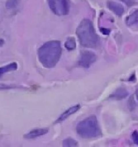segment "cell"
<instances>
[{"mask_svg":"<svg viewBox=\"0 0 138 147\" xmlns=\"http://www.w3.org/2000/svg\"><path fill=\"white\" fill-rule=\"evenodd\" d=\"M21 0H7L6 7L9 9H13L18 6Z\"/></svg>","mask_w":138,"mask_h":147,"instance_id":"5bb4252c","label":"cell"},{"mask_svg":"<svg viewBox=\"0 0 138 147\" xmlns=\"http://www.w3.org/2000/svg\"><path fill=\"white\" fill-rule=\"evenodd\" d=\"M76 35L83 47L93 48L99 43V36L95 32L92 22L89 19H84L79 23L76 29Z\"/></svg>","mask_w":138,"mask_h":147,"instance_id":"7a4b0ae2","label":"cell"},{"mask_svg":"<svg viewBox=\"0 0 138 147\" xmlns=\"http://www.w3.org/2000/svg\"><path fill=\"white\" fill-rule=\"evenodd\" d=\"M136 96H137V98L138 99V88L137 89V91H136Z\"/></svg>","mask_w":138,"mask_h":147,"instance_id":"d6986e66","label":"cell"},{"mask_svg":"<svg viewBox=\"0 0 138 147\" xmlns=\"http://www.w3.org/2000/svg\"><path fill=\"white\" fill-rule=\"evenodd\" d=\"M61 56V47L59 40H50L40 47L38 59L45 68H53Z\"/></svg>","mask_w":138,"mask_h":147,"instance_id":"6da1fadb","label":"cell"},{"mask_svg":"<svg viewBox=\"0 0 138 147\" xmlns=\"http://www.w3.org/2000/svg\"><path fill=\"white\" fill-rule=\"evenodd\" d=\"M47 132H48L47 129H35V130L30 131L28 133L24 136V137L26 139H35L39 136L46 135Z\"/></svg>","mask_w":138,"mask_h":147,"instance_id":"ba28073f","label":"cell"},{"mask_svg":"<svg viewBox=\"0 0 138 147\" xmlns=\"http://www.w3.org/2000/svg\"><path fill=\"white\" fill-rule=\"evenodd\" d=\"M79 108H80V105H79V104H76V105H74V106H73V107H70L68 110L65 111L60 116L59 118H58V119L56 120V121H55V123H60V122H62V121H64L65 120H66V119H67L69 117H70L72 114H74L76 112H78V110H79Z\"/></svg>","mask_w":138,"mask_h":147,"instance_id":"8992f818","label":"cell"},{"mask_svg":"<svg viewBox=\"0 0 138 147\" xmlns=\"http://www.w3.org/2000/svg\"><path fill=\"white\" fill-rule=\"evenodd\" d=\"M128 95L127 90L124 88H120L118 90H116L113 94L110 96V98H112L113 99H123Z\"/></svg>","mask_w":138,"mask_h":147,"instance_id":"30bf717a","label":"cell"},{"mask_svg":"<svg viewBox=\"0 0 138 147\" xmlns=\"http://www.w3.org/2000/svg\"><path fill=\"white\" fill-rule=\"evenodd\" d=\"M121 1L123 2L127 7H132L136 3L135 0H121Z\"/></svg>","mask_w":138,"mask_h":147,"instance_id":"2e32d148","label":"cell"},{"mask_svg":"<svg viewBox=\"0 0 138 147\" xmlns=\"http://www.w3.org/2000/svg\"><path fill=\"white\" fill-rule=\"evenodd\" d=\"M62 146L64 147H73L77 146H78V142L75 140H74L72 138H67L66 140H63L62 142Z\"/></svg>","mask_w":138,"mask_h":147,"instance_id":"4fadbf2b","label":"cell"},{"mask_svg":"<svg viewBox=\"0 0 138 147\" xmlns=\"http://www.w3.org/2000/svg\"><path fill=\"white\" fill-rule=\"evenodd\" d=\"M48 4L55 15L64 16L69 12V0H48Z\"/></svg>","mask_w":138,"mask_h":147,"instance_id":"277c9868","label":"cell"},{"mask_svg":"<svg viewBox=\"0 0 138 147\" xmlns=\"http://www.w3.org/2000/svg\"><path fill=\"white\" fill-rule=\"evenodd\" d=\"M107 6L112 11V13H114L116 15H118L119 17L122 16L123 14V13H124V8H123V7L121 4L116 3V2L108 1L107 2Z\"/></svg>","mask_w":138,"mask_h":147,"instance_id":"52a82bcc","label":"cell"},{"mask_svg":"<svg viewBox=\"0 0 138 147\" xmlns=\"http://www.w3.org/2000/svg\"><path fill=\"white\" fill-rule=\"evenodd\" d=\"M76 131L79 136L85 139L95 138L101 135V130L95 116L81 121L76 127Z\"/></svg>","mask_w":138,"mask_h":147,"instance_id":"3957f363","label":"cell"},{"mask_svg":"<svg viewBox=\"0 0 138 147\" xmlns=\"http://www.w3.org/2000/svg\"><path fill=\"white\" fill-rule=\"evenodd\" d=\"M126 23L127 26H134L138 24V9L134 11L132 14H130L127 17Z\"/></svg>","mask_w":138,"mask_h":147,"instance_id":"8fae6325","label":"cell"},{"mask_svg":"<svg viewBox=\"0 0 138 147\" xmlns=\"http://www.w3.org/2000/svg\"><path fill=\"white\" fill-rule=\"evenodd\" d=\"M101 32L103 34H105V35H108L109 32H110V30H108V29H104V28H101Z\"/></svg>","mask_w":138,"mask_h":147,"instance_id":"e0dca14e","label":"cell"},{"mask_svg":"<svg viewBox=\"0 0 138 147\" xmlns=\"http://www.w3.org/2000/svg\"><path fill=\"white\" fill-rule=\"evenodd\" d=\"M132 140L134 142V144H136L138 146V131H134L133 133L132 134Z\"/></svg>","mask_w":138,"mask_h":147,"instance_id":"9a60e30c","label":"cell"},{"mask_svg":"<svg viewBox=\"0 0 138 147\" xmlns=\"http://www.w3.org/2000/svg\"><path fill=\"white\" fill-rule=\"evenodd\" d=\"M18 64L16 62H13V63H10L8 65H6L4 66L0 67V79L3 77V74H5L7 73H9L11 71H15L18 69Z\"/></svg>","mask_w":138,"mask_h":147,"instance_id":"9c48e42d","label":"cell"},{"mask_svg":"<svg viewBox=\"0 0 138 147\" xmlns=\"http://www.w3.org/2000/svg\"><path fill=\"white\" fill-rule=\"evenodd\" d=\"M3 44H4V40L3 39H0V47H3Z\"/></svg>","mask_w":138,"mask_h":147,"instance_id":"ac0fdd59","label":"cell"},{"mask_svg":"<svg viewBox=\"0 0 138 147\" xmlns=\"http://www.w3.org/2000/svg\"><path fill=\"white\" fill-rule=\"evenodd\" d=\"M97 56L94 53L91 51H83L81 53V56L79 61V66L84 68H89L93 63L96 61Z\"/></svg>","mask_w":138,"mask_h":147,"instance_id":"5b68a950","label":"cell"},{"mask_svg":"<svg viewBox=\"0 0 138 147\" xmlns=\"http://www.w3.org/2000/svg\"><path fill=\"white\" fill-rule=\"evenodd\" d=\"M65 47L68 50V51H73L75 49L76 47V43H75V40L72 37H70L68 38V40H66V43H65Z\"/></svg>","mask_w":138,"mask_h":147,"instance_id":"7c38bea8","label":"cell"}]
</instances>
